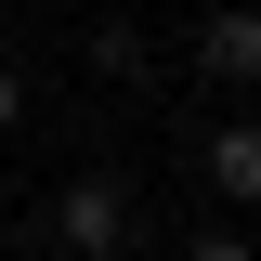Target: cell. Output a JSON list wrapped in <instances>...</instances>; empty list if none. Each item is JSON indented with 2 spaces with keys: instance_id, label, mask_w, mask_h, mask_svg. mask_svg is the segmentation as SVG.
Masks as SVG:
<instances>
[{
  "instance_id": "cell-5",
  "label": "cell",
  "mask_w": 261,
  "mask_h": 261,
  "mask_svg": "<svg viewBox=\"0 0 261 261\" xmlns=\"http://www.w3.org/2000/svg\"><path fill=\"white\" fill-rule=\"evenodd\" d=\"M183 261H248V248H235V235H196V248H183Z\"/></svg>"
},
{
  "instance_id": "cell-2",
  "label": "cell",
  "mask_w": 261,
  "mask_h": 261,
  "mask_svg": "<svg viewBox=\"0 0 261 261\" xmlns=\"http://www.w3.org/2000/svg\"><path fill=\"white\" fill-rule=\"evenodd\" d=\"M196 170H209V196H235V209H261V118H222L209 144H196Z\"/></svg>"
},
{
  "instance_id": "cell-1",
  "label": "cell",
  "mask_w": 261,
  "mask_h": 261,
  "mask_svg": "<svg viewBox=\"0 0 261 261\" xmlns=\"http://www.w3.org/2000/svg\"><path fill=\"white\" fill-rule=\"evenodd\" d=\"M53 222H65V248H79V261H130V183H65Z\"/></svg>"
},
{
  "instance_id": "cell-4",
  "label": "cell",
  "mask_w": 261,
  "mask_h": 261,
  "mask_svg": "<svg viewBox=\"0 0 261 261\" xmlns=\"http://www.w3.org/2000/svg\"><path fill=\"white\" fill-rule=\"evenodd\" d=\"M13 118H27V79H13V65H0V130H13Z\"/></svg>"
},
{
  "instance_id": "cell-3",
  "label": "cell",
  "mask_w": 261,
  "mask_h": 261,
  "mask_svg": "<svg viewBox=\"0 0 261 261\" xmlns=\"http://www.w3.org/2000/svg\"><path fill=\"white\" fill-rule=\"evenodd\" d=\"M196 79H261V13H209V27H196Z\"/></svg>"
}]
</instances>
